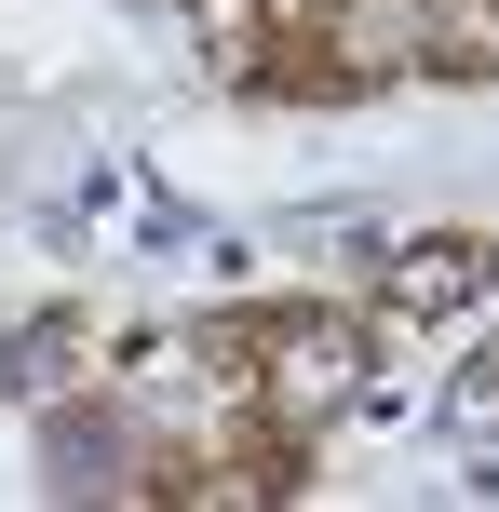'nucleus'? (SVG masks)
Wrapping results in <instances>:
<instances>
[{
  "label": "nucleus",
  "instance_id": "f257e3e1",
  "mask_svg": "<svg viewBox=\"0 0 499 512\" xmlns=\"http://www.w3.org/2000/svg\"><path fill=\"white\" fill-rule=\"evenodd\" d=\"M392 297H405V310H459V297H486V256H473V243H405Z\"/></svg>",
  "mask_w": 499,
  "mask_h": 512
},
{
  "label": "nucleus",
  "instance_id": "7ed1b4c3",
  "mask_svg": "<svg viewBox=\"0 0 499 512\" xmlns=\"http://www.w3.org/2000/svg\"><path fill=\"white\" fill-rule=\"evenodd\" d=\"M459 418H473V432L499 418V364H473V378H459Z\"/></svg>",
  "mask_w": 499,
  "mask_h": 512
},
{
  "label": "nucleus",
  "instance_id": "f03ea898",
  "mask_svg": "<svg viewBox=\"0 0 499 512\" xmlns=\"http://www.w3.org/2000/svg\"><path fill=\"white\" fill-rule=\"evenodd\" d=\"M351 391V351L338 337H284V405H338Z\"/></svg>",
  "mask_w": 499,
  "mask_h": 512
}]
</instances>
